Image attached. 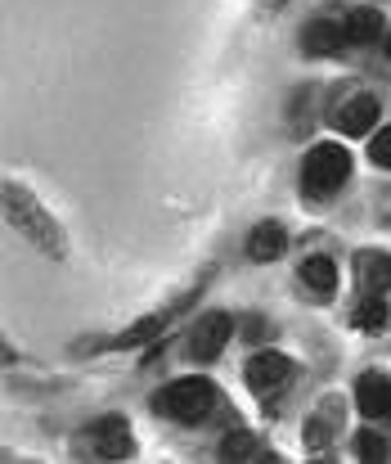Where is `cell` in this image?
<instances>
[{
    "instance_id": "1",
    "label": "cell",
    "mask_w": 391,
    "mask_h": 464,
    "mask_svg": "<svg viewBox=\"0 0 391 464\" xmlns=\"http://www.w3.org/2000/svg\"><path fill=\"white\" fill-rule=\"evenodd\" d=\"M5 217L18 226V235L23 239H32L41 253H50V257H63V239H59V226L41 212V203L32 198V194H23L18 185H5Z\"/></svg>"
},
{
    "instance_id": "2",
    "label": "cell",
    "mask_w": 391,
    "mask_h": 464,
    "mask_svg": "<svg viewBox=\"0 0 391 464\" xmlns=\"http://www.w3.org/2000/svg\"><path fill=\"white\" fill-rule=\"evenodd\" d=\"M212 406H216V388L207 379H176L153 397V411L176 420V424H198Z\"/></svg>"
},
{
    "instance_id": "3",
    "label": "cell",
    "mask_w": 391,
    "mask_h": 464,
    "mask_svg": "<svg viewBox=\"0 0 391 464\" xmlns=\"http://www.w3.org/2000/svg\"><path fill=\"white\" fill-rule=\"evenodd\" d=\"M347 176H351V154L342 145H315L306 154V167H301L306 194H333Z\"/></svg>"
},
{
    "instance_id": "4",
    "label": "cell",
    "mask_w": 391,
    "mask_h": 464,
    "mask_svg": "<svg viewBox=\"0 0 391 464\" xmlns=\"http://www.w3.org/2000/svg\"><path fill=\"white\" fill-rule=\"evenodd\" d=\"M130 447H135L130 442V429H127V420H118V415H104L91 433L77 438V451L86 460H127Z\"/></svg>"
},
{
    "instance_id": "5",
    "label": "cell",
    "mask_w": 391,
    "mask_h": 464,
    "mask_svg": "<svg viewBox=\"0 0 391 464\" xmlns=\"http://www.w3.org/2000/svg\"><path fill=\"white\" fill-rule=\"evenodd\" d=\"M292 374H297V365H292L283 352H261V356L248 361V388L257 392L261 401L279 397V392L292 383Z\"/></svg>"
},
{
    "instance_id": "6",
    "label": "cell",
    "mask_w": 391,
    "mask_h": 464,
    "mask_svg": "<svg viewBox=\"0 0 391 464\" xmlns=\"http://www.w3.org/2000/svg\"><path fill=\"white\" fill-rule=\"evenodd\" d=\"M230 334H234V315L230 311H207L189 334V356L194 361H216L221 347L230 343Z\"/></svg>"
},
{
    "instance_id": "7",
    "label": "cell",
    "mask_w": 391,
    "mask_h": 464,
    "mask_svg": "<svg viewBox=\"0 0 391 464\" xmlns=\"http://www.w3.org/2000/svg\"><path fill=\"white\" fill-rule=\"evenodd\" d=\"M374 122H378V95H351L333 109V127L347 136H365L374 131Z\"/></svg>"
},
{
    "instance_id": "8",
    "label": "cell",
    "mask_w": 391,
    "mask_h": 464,
    "mask_svg": "<svg viewBox=\"0 0 391 464\" xmlns=\"http://www.w3.org/2000/svg\"><path fill=\"white\" fill-rule=\"evenodd\" d=\"M351 36H347V23H333V18H315V23H306V32H301V50L306 54H333V50H342Z\"/></svg>"
},
{
    "instance_id": "9",
    "label": "cell",
    "mask_w": 391,
    "mask_h": 464,
    "mask_svg": "<svg viewBox=\"0 0 391 464\" xmlns=\"http://www.w3.org/2000/svg\"><path fill=\"white\" fill-rule=\"evenodd\" d=\"M356 401L369 420H391V379L383 374H365L360 388H356Z\"/></svg>"
},
{
    "instance_id": "10",
    "label": "cell",
    "mask_w": 391,
    "mask_h": 464,
    "mask_svg": "<svg viewBox=\"0 0 391 464\" xmlns=\"http://www.w3.org/2000/svg\"><path fill=\"white\" fill-rule=\"evenodd\" d=\"M283 248H288V230L279 221H261L257 230L248 235V257L253 262H274Z\"/></svg>"
},
{
    "instance_id": "11",
    "label": "cell",
    "mask_w": 391,
    "mask_h": 464,
    "mask_svg": "<svg viewBox=\"0 0 391 464\" xmlns=\"http://www.w3.org/2000/svg\"><path fill=\"white\" fill-rule=\"evenodd\" d=\"M356 276L365 294H387L391 289V253H360L356 257Z\"/></svg>"
},
{
    "instance_id": "12",
    "label": "cell",
    "mask_w": 391,
    "mask_h": 464,
    "mask_svg": "<svg viewBox=\"0 0 391 464\" xmlns=\"http://www.w3.org/2000/svg\"><path fill=\"white\" fill-rule=\"evenodd\" d=\"M171 315H176V307H162V311H153V315H144V320H135L130 329H122V334L113 338V347H139V343H153V338L171 324Z\"/></svg>"
},
{
    "instance_id": "13",
    "label": "cell",
    "mask_w": 391,
    "mask_h": 464,
    "mask_svg": "<svg viewBox=\"0 0 391 464\" xmlns=\"http://www.w3.org/2000/svg\"><path fill=\"white\" fill-rule=\"evenodd\" d=\"M301 285L315 289L319 298H329V294L338 289V266H333L329 257H306V262H301Z\"/></svg>"
},
{
    "instance_id": "14",
    "label": "cell",
    "mask_w": 391,
    "mask_h": 464,
    "mask_svg": "<svg viewBox=\"0 0 391 464\" xmlns=\"http://www.w3.org/2000/svg\"><path fill=\"white\" fill-rule=\"evenodd\" d=\"M378 32H383V14H378V9H356V14L347 18V36H351L356 45L378 41Z\"/></svg>"
},
{
    "instance_id": "15",
    "label": "cell",
    "mask_w": 391,
    "mask_h": 464,
    "mask_svg": "<svg viewBox=\"0 0 391 464\" xmlns=\"http://www.w3.org/2000/svg\"><path fill=\"white\" fill-rule=\"evenodd\" d=\"M356 324H360V329H369V334L387 329V303H383L378 294H369V298L356 307Z\"/></svg>"
},
{
    "instance_id": "16",
    "label": "cell",
    "mask_w": 391,
    "mask_h": 464,
    "mask_svg": "<svg viewBox=\"0 0 391 464\" xmlns=\"http://www.w3.org/2000/svg\"><path fill=\"white\" fill-rule=\"evenodd\" d=\"M253 451H257V438H253V433H230V438L221 442V456H225V460H248Z\"/></svg>"
},
{
    "instance_id": "17",
    "label": "cell",
    "mask_w": 391,
    "mask_h": 464,
    "mask_svg": "<svg viewBox=\"0 0 391 464\" xmlns=\"http://www.w3.org/2000/svg\"><path fill=\"white\" fill-rule=\"evenodd\" d=\"M356 451H360V460H387V442L378 433H360L356 438Z\"/></svg>"
},
{
    "instance_id": "18",
    "label": "cell",
    "mask_w": 391,
    "mask_h": 464,
    "mask_svg": "<svg viewBox=\"0 0 391 464\" xmlns=\"http://www.w3.org/2000/svg\"><path fill=\"white\" fill-rule=\"evenodd\" d=\"M369 158H374L378 167H387V171H391V127L374 136V145H369Z\"/></svg>"
},
{
    "instance_id": "19",
    "label": "cell",
    "mask_w": 391,
    "mask_h": 464,
    "mask_svg": "<svg viewBox=\"0 0 391 464\" xmlns=\"http://www.w3.org/2000/svg\"><path fill=\"white\" fill-rule=\"evenodd\" d=\"M387 54H391V36H387Z\"/></svg>"
},
{
    "instance_id": "20",
    "label": "cell",
    "mask_w": 391,
    "mask_h": 464,
    "mask_svg": "<svg viewBox=\"0 0 391 464\" xmlns=\"http://www.w3.org/2000/svg\"><path fill=\"white\" fill-rule=\"evenodd\" d=\"M270 5H283V0H270Z\"/></svg>"
}]
</instances>
